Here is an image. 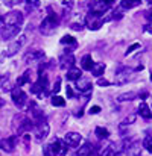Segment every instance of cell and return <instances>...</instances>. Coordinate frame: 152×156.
Wrapping results in <instances>:
<instances>
[{"mask_svg":"<svg viewBox=\"0 0 152 156\" xmlns=\"http://www.w3.org/2000/svg\"><path fill=\"white\" fill-rule=\"evenodd\" d=\"M14 130H15V136H20L23 133H29L32 129H34V123L29 117L23 115V114H18L14 117V124H12Z\"/></svg>","mask_w":152,"mask_h":156,"instance_id":"cell-1","label":"cell"},{"mask_svg":"<svg viewBox=\"0 0 152 156\" xmlns=\"http://www.w3.org/2000/svg\"><path fill=\"white\" fill-rule=\"evenodd\" d=\"M43 155L44 156H65L67 155V144L55 138L49 144H46L43 147Z\"/></svg>","mask_w":152,"mask_h":156,"instance_id":"cell-2","label":"cell"},{"mask_svg":"<svg viewBox=\"0 0 152 156\" xmlns=\"http://www.w3.org/2000/svg\"><path fill=\"white\" fill-rule=\"evenodd\" d=\"M58 24H59L58 15H56L55 12H52L50 9H49L47 17H46V18L41 21V24H40V32H41L43 35H52V34L56 30Z\"/></svg>","mask_w":152,"mask_h":156,"instance_id":"cell-3","label":"cell"},{"mask_svg":"<svg viewBox=\"0 0 152 156\" xmlns=\"http://www.w3.org/2000/svg\"><path fill=\"white\" fill-rule=\"evenodd\" d=\"M134 77V70L128 67H119L116 74H114V83L116 85H125Z\"/></svg>","mask_w":152,"mask_h":156,"instance_id":"cell-4","label":"cell"},{"mask_svg":"<svg viewBox=\"0 0 152 156\" xmlns=\"http://www.w3.org/2000/svg\"><path fill=\"white\" fill-rule=\"evenodd\" d=\"M2 21H3V26H21L24 21V17L20 11H11L3 15Z\"/></svg>","mask_w":152,"mask_h":156,"instance_id":"cell-5","label":"cell"},{"mask_svg":"<svg viewBox=\"0 0 152 156\" xmlns=\"http://www.w3.org/2000/svg\"><path fill=\"white\" fill-rule=\"evenodd\" d=\"M32 130H34V133H35L37 141L46 140L47 135H49V130H50L47 120L44 118V120H41V121H38V123H34V129H32Z\"/></svg>","mask_w":152,"mask_h":156,"instance_id":"cell-6","label":"cell"},{"mask_svg":"<svg viewBox=\"0 0 152 156\" xmlns=\"http://www.w3.org/2000/svg\"><path fill=\"white\" fill-rule=\"evenodd\" d=\"M11 96H12L14 105H15L18 109H23V108L26 106V103H28V96H26V93H24L20 87L12 88V90H11Z\"/></svg>","mask_w":152,"mask_h":156,"instance_id":"cell-7","label":"cell"},{"mask_svg":"<svg viewBox=\"0 0 152 156\" xmlns=\"http://www.w3.org/2000/svg\"><path fill=\"white\" fill-rule=\"evenodd\" d=\"M85 24L90 30H99L102 26H103V20H102L101 15L98 14H93V12H88V15L85 17Z\"/></svg>","mask_w":152,"mask_h":156,"instance_id":"cell-8","label":"cell"},{"mask_svg":"<svg viewBox=\"0 0 152 156\" xmlns=\"http://www.w3.org/2000/svg\"><path fill=\"white\" fill-rule=\"evenodd\" d=\"M17 141H18V136H15V135H11L8 138H3L0 141V149L5 150V152H8V153H12L15 150V147H17Z\"/></svg>","mask_w":152,"mask_h":156,"instance_id":"cell-9","label":"cell"},{"mask_svg":"<svg viewBox=\"0 0 152 156\" xmlns=\"http://www.w3.org/2000/svg\"><path fill=\"white\" fill-rule=\"evenodd\" d=\"M20 30H21V26H3L0 29V35L6 41V40H12L14 37H17Z\"/></svg>","mask_w":152,"mask_h":156,"instance_id":"cell-10","label":"cell"},{"mask_svg":"<svg viewBox=\"0 0 152 156\" xmlns=\"http://www.w3.org/2000/svg\"><path fill=\"white\" fill-rule=\"evenodd\" d=\"M24 43H26V37H18V40H15V41H12L11 44H9V47H8V50H6V56L8 58H11V56H14V55H17L18 50L24 46Z\"/></svg>","mask_w":152,"mask_h":156,"instance_id":"cell-11","label":"cell"},{"mask_svg":"<svg viewBox=\"0 0 152 156\" xmlns=\"http://www.w3.org/2000/svg\"><path fill=\"white\" fill-rule=\"evenodd\" d=\"M75 62H76V59L72 53H64L59 58V68L61 70H70V68L75 67Z\"/></svg>","mask_w":152,"mask_h":156,"instance_id":"cell-12","label":"cell"},{"mask_svg":"<svg viewBox=\"0 0 152 156\" xmlns=\"http://www.w3.org/2000/svg\"><path fill=\"white\" fill-rule=\"evenodd\" d=\"M76 90L79 91V93H82V94H90L91 93V90H93V83H91V80L90 79H85V77H81V79H78L76 80Z\"/></svg>","mask_w":152,"mask_h":156,"instance_id":"cell-13","label":"cell"},{"mask_svg":"<svg viewBox=\"0 0 152 156\" xmlns=\"http://www.w3.org/2000/svg\"><path fill=\"white\" fill-rule=\"evenodd\" d=\"M69 147H79V144H81V141H82V136L78 133V132H69L65 136H64V140H62Z\"/></svg>","mask_w":152,"mask_h":156,"instance_id":"cell-14","label":"cell"},{"mask_svg":"<svg viewBox=\"0 0 152 156\" xmlns=\"http://www.w3.org/2000/svg\"><path fill=\"white\" fill-rule=\"evenodd\" d=\"M44 52L43 50H32L31 53L24 55V64H34V62H41L44 59Z\"/></svg>","mask_w":152,"mask_h":156,"instance_id":"cell-15","label":"cell"},{"mask_svg":"<svg viewBox=\"0 0 152 156\" xmlns=\"http://www.w3.org/2000/svg\"><path fill=\"white\" fill-rule=\"evenodd\" d=\"M109 11V5H106V3H103V2H93V3H90V12H93V14H98V15H103L105 12H108Z\"/></svg>","mask_w":152,"mask_h":156,"instance_id":"cell-16","label":"cell"},{"mask_svg":"<svg viewBox=\"0 0 152 156\" xmlns=\"http://www.w3.org/2000/svg\"><path fill=\"white\" fill-rule=\"evenodd\" d=\"M35 83L41 90V94H47L49 93V79H47V74L46 73H40L38 74V80Z\"/></svg>","mask_w":152,"mask_h":156,"instance_id":"cell-17","label":"cell"},{"mask_svg":"<svg viewBox=\"0 0 152 156\" xmlns=\"http://www.w3.org/2000/svg\"><path fill=\"white\" fill-rule=\"evenodd\" d=\"M126 153H128V156H142V147H140V144L139 143H128V146H126Z\"/></svg>","mask_w":152,"mask_h":156,"instance_id":"cell-18","label":"cell"},{"mask_svg":"<svg viewBox=\"0 0 152 156\" xmlns=\"http://www.w3.org/2000/svg\"><path fill=\"white\" fill-rule=\"evenodd\" d=\"M139 115L143 117L145 120H151L152 118V111L146 102H142V103L139 105Z\"/></svg>","mask_w":152,"mask_h":156,"instance_id":"cell-19","label":"cell"},{"mask_svg":"<svg viewBox=\"0 0 152 156\" xmlns=\"http://www.w3.org/2000/svg\"><path fill=\"white\" fill-rule=\"evenodd\" d=\"M82 77V70L81 68H78V67H73V68H70V70H67V79L69 80H78V79H81Z\"/></svg>","mask_w":152,"mask_h":156,"instance_id":"cell-20","label":"cell"},{"mask_svg":"<svg viewBox=\"0 0 152 156\" xmlns=\"http://www.w3.org/2000/svg\"><path fill=\"white\" fill-rule=\"evenodd\" d=\"M93 153V144L91 143H85L82 147H79V150L76 152L75 156H91Z\"/></svg>","mask_w":152,"mask_h":156,"instance_id":"cell-21","label":"cell"},{"mask_svg":"<svg viewBox=\"0 0 152 156\" xmlns=\"http://www.w3.org/2000/svg\"><path fill=\"white\" fill-rule=\"evenodd\" d=\"M93 64H95V61H93L91 55H84L82 59H81V70H88L90 71V68L93 67Z\"/></svg>","mask_w":152,"mask_h":156,"instance_id":"cell-22","label":"cell"},{"mask_svg":"<svg viewBox=\"0 0 152 156\" xmlns=\"http://www.w3.org/2000/svg\"><path fill=\"white\" fill-rule=\"evenodd\" d=\"M90 71H91L93 76L102 77V74H103V71H105V64H102V62H95L93 67L90 68Z\"/></svg>","mask_w":152,"mask_h":156,"instance_id":"cell-23","label":"cell"},{"mask_svg":"<svg viewBox=\"0 0 152 156\" xmlns=\"http://www.w3.org/2000/svg\"><path fill=\"white\" fill-rule=\"evenodd\" d=\"M137 97H139L137 93L129 91V93H123V94H120V96L117 97V102H120V103H123V102H132V100L137 99Z\"/></svg>","mask_w":152,"mask_h":156,"instance_id":"cell-24","label":"cell"},{"mask_svg":"<svg viewBox=\"0 0 152 156\" xmlns=\"http://www.w3.org/2000/svg\"><path fill=\"white\" fill-rule=\"evenodd\" d=\"M116 155H117V150H116L114 144H111V146L102 149L101 152H99V155H96V156H116Z\"/></svg>","mask_w":152,"mask_h":156,"instance_id":"cell-25","label":"cell"},{"mask_svg":"<svg viewBox=\"0 0 152 156\" xmlns=\"http://www.w3.org/2000/svg\"><path fill=\"white\" fill-rule=\"evenodd\" d=\"M61 44H62V46H65V44L69 46V44H70L73 49H76V47H78V41H76V38H73V37H70V35L62 37V38H61Z\"/></svg>","mask_w":152,"mask_h":156,"instance_id":"cell-26","label":"cell"},{"mask_svg":"<svg viewBox=\"0 0 152 156\" xmlns=\"http://www.w3.org/2000/svg\"><path fill=\"white\" fill-rule=\"evenodd\" d=\"M29 82H31V70H26V71L21 74V77L17 80V87L21 88L24 83H29Z\"/></svg>","mask_w":152,"mask_h":156,"instance_id":"cell-27","label":"cell"},{"mask_svg":"<svg viewBox=\"0 0 152 156\" xmlns=\"http://www.w3.org/2000/svg\"><path fill=\"white\" fill-rule=\"evenodd\" d=\"M140 3H142V0H123L120 3V6H122V9H132V8L139 6Z\"/></svg>","mask_w":152,"mask_h":156,"instance_id":"cell-28","label":"cell"},{"mask_svg":"<svg viewBox=\"0 0 152 156\" xmlns=\"http://www.w3.org/2000/svg\"><path fill=\"white\" fill-rule=\"evenodd\" d=\"M95 133H96V136L99 138V140H105V138H108L109 136V132H108V129H105V127H96V130H95Z\"/></svg>","mask_w":152,"mask_h":156,"instance_id":"cell-29","label":"cell"},{"mask_svg":"<svg viewBox=\"0 0 152 156\" xmlns=\"http://www.w3.org/2000/svg\"><path fill=\"white\" fill-rule=\"evenodd\" d=\"M50 103L53 105V106H58V108H62V106L65 105V100H64L62 97H59V96H52Z\"/></svg>","mask_w":152,"mask_h":156,"instance_id":"cell-30","label":"cell"},{"mask_svg":"<svg viewBox=\"0 0 152 156\" xmlns=\"http://www.w3.org/2000/svg\"><path fill=\"white\" fill-rule=\"evenodd\" d=\"M143 147H145L149 153H152V135H148V136L143 140Z\"/></svg>","mask_w":152,"mask_h":156,"instance_id":"cell-31","label":"cell"},{"mask_svg":"<svg viewBox=\"0 0 152 156\" xmlns=\"http://www.w3.org/2000/svg\"><path fill=\"white\" fill-rule=\"evenodd\" d=\"M134 121H135V115H129V117H126V118L120 123V127H126V126L132 124Z\"/></svg>","mask_w":152,"mask_h":156,"instance_id":"cell-32","label":"cell"},{"mask_svg":"<svg viewBox=\"0 0 152 156\" xmlns=\"http://www.w3.org/2000/svg\"><path fill=\"white\" fill-rule=\"evenodd\" d=\"M137 49H140V43H134V44H131V46L128 47V50L125 52V55L128 56V55H131L132 52H135Z\"/></svg>","mask_w":152,"mask_h":156,"instance_id":"cell-33","label":"cell"},{"mask_svg":"<svg viewBox=\"0 0 152 156\" xmlns=\"http://www.w3.org/2000/svg\"><path fill=\"white\" fill-rule=\"evenodd\" d=\"M28 3V8H40V0H26Z\"/></svg>","mask_w":152,"mask_h":156,"instance_id":"cell-34","label":"cell"},{"mask_svg":"<svg viewBox=\"0 0 152 156\" xmlns=\"http://www.w3.org/2000/svg\"><path fill=\"white\" fill-rule=\"evenodd\" d=\"M98 85H99V87H109L111 82L106 80L105 77H98Z\"/></svg>","mask_w":152,"mask_h":156,"instance_id":"cell-35","label":"cell"},{"mask_svg":"<svg viewBox=\"0 0 152 156\" xmlns=\"http://www.w3.org/2000/svg\"><path fill=\"white\" fill-rule=\"evenodd\" d=\"M6 6H9V8H12V6H15V5H18L21 0H2Z\"/></svg>","mask_w":152,"mask_h":156,"instance_id":"cell-36","label":"cell"},{"mask_svg":"<svg viewBox=\"0 0 152 156\" xmlns=\"http://www.w3.org/2000/svg\"><path fill=\"white\" fill-rule=\"evenodd\" d=\"M59 90H61V79H56V82H55V85H53V90H52V91H53V96H55Z\"/></svg>","mask_w":152,"mask_h":156,"instance_id":"cell-37","label":"cell"},{"mask_svg":"<svg viewBox=\"0 0 152 156\" xmlns=\"http://www.w3.org/2000/svg\"><path fill=\"white\" fill-rule=\"evenodd\" d=\"M101 112V106H91L90 108V114H99Z\"/></svg>","mask_w":152,"mask_h":156,"instance_id":"cell-38","label":"cell"},{"mask_svg":"<svg viewBox=\"0 0 152 156\" xmlns=\"http://www.w3.org/2000/svg\"><path fill=\"white\" fill-rule=\"evenodd\" d=\"M70 27H72L73 30H81V29H82V24H78V23H73V24H72Z\"/></svg>","mask_w":152,"mask_h":156,"instance_id":"cell-39","label":"cell"},{"mask_svg":"<svg viewBox=\"0 0 152 156\" xmlns=\"http://www.w3.org/2000/svg\"><path fill=\"white\" fill-rule=\"evenodd\" d=\"M67 97H69V99H73V97H75V94H73V90H72L70 87H67Z\"/></svg>","mask_w":152,"mask_h":156,"instance_id":"cell-40","label":"cell"},{"mask_svg":"<svg viewBox=\"0 0 152 156\" xmlns=\"http://www.w3.org/2000/svg\"><path fill=\"white\" fill-rule=\"evenodd\" d=\"M145 30H146L148 34H152V21L149 23V24H146V26H145Z\"/></svg>","mask_w":152,"mask_h":156,"instance_id":"cell-41","label":"cell"},{"mask_svg":"<svg viewBox=\"0 0 152 156\" xmlns=\"http://www.w3.org/2000/svg\"><path fill=\"white\" fill-rule=\"evenodd\" d=\"M145 15H146V18H148V20H151V21H152V8L148 11V12H146V14H145Z\"/></svg>","mask_w":152,"mask_h":156,"instance_id":"cell-42","label":"cell"},{"mask_svg":"<svg viewBox=\"0 0 152 156\" xmlns=\"http://www.w3.org/2000/svg\"><path fill=\"white\" fill-rule=\"evenodd\" d=\"M102 2H103V3H106V5H109V6H111V5H113V3H114V2H116V0H102Z\"/></svg>","mask_w":152,"mask_h":156,"instance_id":"cell-43","label":"cell"},{"mask_svg":"<svg viewBox=\"0 0 152 156\" xmlns=\"http://www.w3.org/2000/svg\"><path fill=\"white\" fill-rule=\"evenodd\" d=\"M3 106H5V100H3V99H2V97H0V109H2V108H3Z\"/></svg>","mask_w":152,"mask_h":156,"instance_id":"cell-44","label":"cell"},{"mask_svg":"<svg viewBox=\"0 0 152 156\" xmlns=\"http://www.w3.org/2000/svg\"><path fill=\"white\" fill-rule=\"evenodd\" d=\"M3 27V21H2V18H0V29Z\"/></svg>","mask_w":152,"mask_h":156,"instance_id":"cell-45","label":"cell"}]
</instances>
